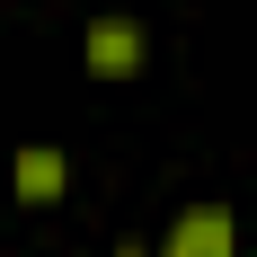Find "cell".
Masks as SVG:
<instances>
[{
  "mask_svg": "<svg viewBox=\"0 0 257 257\" xmlns=\"http://www.w3.org/2000/svg\"><path fill=\"white\" fill-rule=\"evenodd\" d=\"M151 257H239V222H231L222 204H186V213H178V231L160 239Z\"/></svg>",
  "mask_w": 257,
  "mask_h": 257,
  "instance_id": "6da1fadb",
  "label": "cell"
},
{
  "mask_svg": "<svg viewBox=\"0 0 257 257\" xmlns=\"http://www.w3.org/2000/svg\"><path fill=\"white\" fill-rule=\"evenodd\" d=\"M80 53H89L98 80H133V71H142V27H133V18H98Z\"/></svg>",
  "mask_w": 257,
  "mask_h": 257,
  "instance_id": "7a4b0ae2",
  "label": "cell"
},
{
  "mask_svg": "<svg viewBox=\"0 0 257 257\" xmlns=\"http://www.w3.org/2000/svg\"><path fill=\"white\" fill-rule=\"evenodd\" d=\"M9 186H18V204H53V195H62V151H53V142H27V151L9 160Z\"/></svg>",
  "mask_w": 257,
  "mask_h": 257,
  "instance_id": "3957f363",
  "label": "cell"
},
{
  "mask_svg": "<svg viewBox=\"0 0 257 257\" xmlns=\"http://www.w3.org/2000/svg\"><path fill=\"white\" fill-rule=\"evenodd\" d=\"M115 257H151V248H115Z\"/></svg>",
  "mask_w": 257,
  "mask_h": 257,
  "instance_id": "277c9868",
  "label": "cell"
}]
</instances>
